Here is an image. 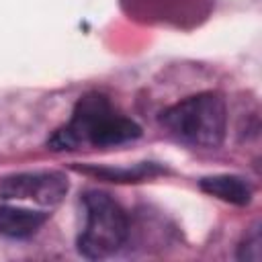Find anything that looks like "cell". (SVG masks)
Returning a JSON list of instances; mask_svg holds the SVG:
<instances>
[{"instance_id": "obj_8", "label": "cell", "mask_w": 262, "mask_h": 262, "mask_svg": "<svg viewBox=\"0 0 262 262\" xmlns=\"http://www.w3.org/2000/svg\"><path fill=\"white\" fill-rule=\"evenodd\" d=\"M262 239H260V227L254 225L248 233H246V239L239 244L237 248V260H252V262H258L260 256H262V248H260Z\"/></svg>"}, {"instance_id": "obj_4", "label": "cell", "mask_w": 262, "mask_h": 262, "mask_svg": "<svg viewBox=\"0 0 262 262\" xmlns=\"http://www.w3.org/2000/svg\"><path fill=\"white\" fill-rule=\"evenodd\" d=\"M70 190L68 176L57 170L16 172L0 180L2 201H33L41 207H55Z\"/></svg>"}, {"instance_id": "obj_7", "label": "cell", "mask_w": 262, "mask_h": 262, "mask_svg": "<svg viewBox=\"0 0 262 262\" xmlns=\"http://www.w3.org/2000/svg\"><path fill=\"white\" fill-rule=\"evenodd\" d=\"M86 172H92L100 178H106V180H113V182H137V180H143V178H149L158 172H162L160 166L151 164V162H145V164H137L133 168H84Z\"/></svg>"}, {"instance_id": "obj_6", "label": "cell", "mask_w": 262, "mask_h": 262, "mask_svg": "<svg viewBox=\"0 0 262 262\" xmlns=\"http://www.w3.org/2000/svg\"><path fill=\"white\" fill-rule=\"evenodd\" d=\"M199 186H201L203 192H207V194H211L219 201L237 205V207L248 205L252 201V194H254L252 184L244 176H237V174L205 176V178L199 180Z\"/></svg>"}, {"instance_id": "obj_3", "label": "cell", "mask_w": 262, "mask_h": 262, "mask_svg": "<svg viewBox=\"0 0 262 262\" xmlns=\"http://www.w3.org/2000/svg\"><path fill=\"white\" fill-rule=\"evenodd\" d=\"M84 227L78 235V252L88 260H102L117 254L129 235L125 209L102 190H88L82 196Z\"/></svg>"}, {"instance_id": "obj_2", "label": "cell", "mask_w": 262, "mask_h": 262, "mask_svg": "<svg viewBox=\"0 0 262 262\" xmlns=\"http://www.w3.org/2000/svg\"><path fill=\"white\" fill-rule=\"evenodd\" d=\"M160 123L172 137L190 147L215 149L225 139L227 106L221 94L201 92L166 108Z\"/></svg>"}, {"instance_id": "obj_5", "label": "cell", "mask_w": 262, "mask_h": 262, "mask_svg": "<svg viewBox=\"0 0 262 262\" xmlns=\"http://www.w3.org/2000/svg\"><path fill=\"white\" fill-rule=\"evenodd\" d=\"M49 219L47 211H35L27 207L0 205V233L12 239L31 237Z\"/></svg>"}, {"instance_id": "obj_1", "label": "cell", "mask_w": 262, "mask_h": 262, "mask_svg": "<svg viewBox=\"0 0 262 262\" xmlns=\"http://www.w3.org/2000/svg\"><path fill=\"white\" fill-rule=\"evenodd\" d=\"M139 137L141 127L115 108L108 96L90 92L76 102L70 121L47 139V145L55 151L80 147H115Z\"/></svg>"}]
</instances>
